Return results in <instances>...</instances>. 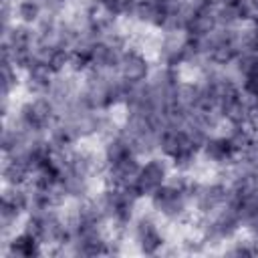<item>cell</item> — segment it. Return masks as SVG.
<instances>
[{
  "label": "cell",
  "instance_id": "cell-1",
  "mask_svg": "<svg viewBox=\"0 0 258 258\" xmlns=\"http://www.w3.org/2000/svg\"><path fill=\"white\" fill-rule=\"evenodd\" d=\"M56 111H58V107L54 105V101L48 95H36L32 101H28L20 107V115H18L20 127L30 131L32 135L44 133L54 125Z\"/></svg>",
  "mask_w": 258,
  "mask_h": 258
},
{
  "label": "cell",
  "instance_id": "cell-2",
  "mask_svg": "<svg viewBox=\"0 0 258 258\" xmlns=\"http://www.w3.org/2000/svg\"><path fill=\"white\" fill-rule=\"evenodd\" d=\"M167 165L163 159L159 157H153V159H147L141 169H139V175L135 179V189L139 194V198H151L165 181H167Z\"/></svg>",
  "mask_w": 258,
  "mask_h": 258
},
{
  "label": "cell",
  "instance_id": "cell-3",
  "mask_svg": "<svg viewBox=\"0 0 258 258\" xmlns=\"http://www.w3.org/2000/svg\"><path fill=\"white\" fill-rule=\"evenodd\" d=\"M187 202H189V200H187L177 187H173V185L167 183V181L151 196L153 208H155L159 214L167 216V218H179V216L185 212Z\"/></svg>",
  "mask_w": 258,
  "mask_h": 258
},
{
  "label": "cell",
  "instance_id": "cell-4",
  "mask_svg": "<svg viewBox=\"0 0 258 258\" xmlns=\"http://www.w3.org/2000/svg\"><path fill=\"white\" fill-rule=\"evenodd\" d=\"M117 75L127 83H145L149 77V62L139 50L125 48L117 67Z\"/></svg>",
  "mask_w": 258,
  "mask_h": 258
},
{
  "label": "cell",
  "instance_id": "cell-5",
  "mask_svg": "<svg viewBox=\"0 0 258 258\" xmlns=\"http://www.w3.org/2000/svg\"><path fill=\"white\" fill-rule=\"evenodd\" d=\"M157 147L169 159H173L175 155H179V153H183L187 149H194V145L189 141V135H187V129L185 127H171V125H165L159 131V135H157Z\"/></svg>",
  "mask_w": 258,
  "mask_h": 258
},
{
  "label": "cell",
  "instance_id": "cell-6",
  "mask_svg": "<svg viewBox=\"0 0 258 258\" xmlns=\"http://www.w3.org/2000/svg\"><path fill=\"white\" fill-rule=\"evenodd\" d=\"M139 169H141V163L137 159V155H129L125 159H121L119 163L115 165H109L107 167V177H109V185H115V187H127V185H133L137 175H139Z\"/></svg>",
  "mask_w": 258,
  "mask_h": 258
},
{
  "label": "cell",
  "instance_id": "cell-7",
  "mask_svg": "<svg viewBox=\"0 0 258 258\" xmlns=\"http://www.w3.org/2000/svg\"><path fill=\"white\" fill-rule=\"evenodd\" d=\"M228 196H230V187H226L224 183H212V185H202L194 202L202 214H214L228 202Z\"/></svg>",
  "mask_w": 258,
  "mask_h": 258
},
{
  "label": "cell",
  "instance_id": "cell-8",
  "mask_svg": "<svg viewBox=\"0 0 258 258\" xmlns=\"http://www.w3.org/2000/svg\"><path fill=\"white\" fill-rule=\"evenodd\" d=\"M121 54H123V50L113 48L105 40H95L91 44V62H93V69L91 71H101V73H105V71H117L119 60H121Z\"/></svg>",
  "mask_w": 258,
  "mask_h": 258
},
{
  "label": "cell",
  "instance_id": "cell-9",
  "mask_svg": "<svg viewBox=\"0 0 258 258\" xmlns=\"http://www.w3.org/2000/svg\"><path fill=\"white\" fill-rule=\"evenodd\" d=\"M202 153L206 155L208 161L212 163H220V165H226V163H234L238 159L236 151L232 149V143L228 137L224 135H218V137H208L206 145L202 147Z\"/></svg>",
  "mask_w": 258,
  "mask_h": 258
},
{
  "label": "cell",
  "instance_id": "cell-10",
  "mask_svg": "<svg viewBox=\"0 0 258 258\" xmlns=\"http://www.w3.org/2000/svg\"><path fill=\"white\" fill-rule=\"evenodd\" d=\"M2 42H6L8 46H10V50H12V54L14 52H26V50H32L34 48V44H36V34H34V30L30 28V24H12L6 32H4V40ZM10 60H12V56H10Z\"/></svg>",
  "mask_w": 258,
  "mask_h": 258
},
{
  "label": "cell",
  "instance_id": "cell-11",
  "mask_svg": "<svg viewBox=\"0 0 258 258\" xmlns=\"http://www.w3.org/2000/svg\"><path fill=\"white\" fill-rule=\"evenodd\" d=\"M79 137H81L79 129H77L71 121H67V119L54 123V125L48 129V141H50V145L54 147V151H60V153L69 151V149L79 141Z\"/></svg>",
  "mask_w": 258,
  "mask_h": 258
},
{
  "label": "cell",
  "instance_id": "cell-12",
  "mask_svg": "<svg viewBox=\"0 0 258 258\" xmlns=\"http://www.w3.org/2000/svg\"><path fill=\"white\" fill-rule=\"evenodd\" d=\"M54 77H56V75L50 71V67H48L46 62H42V60H36V58H34V62L26 69V85H28V89H30L32 93H36V95L48 93V89H50Z\"/></svg>",
  "mask_w": 258,
  "mask_h": 258
},
{
  "label": "cell",
  "instance_id": "cell-13",
  "mask_svg": "<svg viewBox=\"0 0 258 258\" xmlns=\"http://www.w3.org/2000/svg\"><path fill=\"white\" fill-rule=\"evenodd\" d=\"M2 177L6 185H26L32 177V169L24 155H10L2 167Z\"/></svg>",
  "mask_w": 258,
  "mask_h": 258
},
{
  "label": "cell",
  "instance_id": "cell-14",
  "mask_svg": "<svg viewBox=\"0 0 258 258\" xmlns=\"http://www.w3.org/2000/svg\"><path fill=\"white\" fill-rule=\"evenodd\" d=\"M135 238H137L143 254H155L163 246L161 234L157 232L155 224L151 220H147V218H141L137 222V226H135Z\"/></svg>",
  "mask_w": 258,
  "mask_h": 258
},
{
  "label": "cell",
  "instance_id": "cell-15",
  "mask_svg": "<svg viewBox=\"0 0 258 258\" xmlns=\"http://www.w3.org/2000/svg\"><path fill=\"white\" fill-rule=\"evenodd\" d=\"M133 153H135V151H133V145H131L129 137H127L125 133H117V135L111 137L109 143L105 145V165H107V167H109V165H115V163H119L121 159L133 155ZM137 157H139V155H137Z\"/></svg>",
  "mask_w": 258,
  "mask_h": 258
},
{
  "label": "cell",
  "instance_id": "cell-16",
  "mask_svg": "<svg viewBox=\"0 0 258 258\" xmlns=\"http://www.w3.org/2000/svg\"><path fill=\"white\" fill-rule=\"evenodd\" d=\"M40 244L34 236L26 234L22 230V234L14 236L12 242H10V254L12 256H22V258H32V256H38L40 254Z\"/></svg>",
  "mask_w": 258,
  "mask_h": 258
},
{
  "label": "cell",
  "instance_id": "cell-17",
  "mask_svg": "<svg viewBox=\"0 0 258 258\" xmlns=\"http://www.w3.org/2000/svg\"><path fill=\"white\" fill-rule=\"evenodd\" d=\"M42 2L40 0H20L14 6V14L18 16V20L22 24H34L40 20L42 16Z\"/></svg>",
  "mask_w": 258,
  "mask_h": 258
},
{
  "label": "cell",
  "instance_id": "cell-18",
  "mask_svg": "<svg viewBox=\"0 0 258 258\" xmlns=\"http://www.w3.org/2000/svg\"><path fill=\"white\" fill-rule=\"evenodd\" d=\"M46 64L50 67V71L54 75H62L64 69L71 67V48L64 46H54L46 58Z\"/></svg>",
  "mask_w": 258,
  "mask_h": 258
},
{
  "label": "cell",
  "instance_id": "cell-19",
  "mask_svg": "<svg viewBox=\"0 0 258 258\" xmlns=\"http://www.w3.org/2000/svg\"><path fill=\"white\" fill-rule=\"evenodd\" d=\"M236 69L242 77L258 73V52L256 50H244L236 58Z\"/></svg>",
  "mask_w": 258,
  "mask_h": 258
},
{
  "label": "cell",
  "instance_id": "cell-20",
  "mask_svg": "<svg viewBox=\"0 0 258 258\" xmlns=\"http://www.w3.org/2000/svg\"><path fill=\"white\" fill-rule=\"evenodd\" d=\"M18 85V69L10 60H2V97L4 101L12 93V89Z\"/></svg>",
  "mask_w": 258,
  "mask_h": 258
}]
</instances>
